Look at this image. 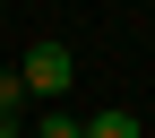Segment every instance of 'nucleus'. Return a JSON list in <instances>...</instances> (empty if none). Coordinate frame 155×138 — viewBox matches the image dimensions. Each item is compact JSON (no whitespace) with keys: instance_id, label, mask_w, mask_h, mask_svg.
<instances>
[{"instance_id":"f257e3e1","label":"nucleus","mask_w":155,"mask_h":138,"mask_svg":"<svg viewBox=\"0 0 155 138\" xmlns=\"http://www.w3.org/2000/svg\"><path fill=\"white\" fill-rule=\"evenodd\" d=\"M17 78H26V95H69V78H78V61H69V43L61 35H43V43L17 61Z\"/></svg>"},{"instance_id":"f03ea898","label":"nucleus","mask_w":155,"mask_h":138,"mask_svg":"<svg viewBox=\"0 0 155 138\" xmlns=\"http://www.w3.org/2000/svg\"><path fill=\"white\" fill-rule=\"evenodd\" d=\"M78 130H86V138H147V130H138V112H129V104H104L95 121H78Z\"/></svg>"},{"instance_id":"7ed1b4c3","label":"nucleus","mask_w":155,"mask_h":138,"mask_svg":"<svg viewBox=\"0 0 155 138\" xmlns=\"http://www.w3.org/2000/svg\"><path fill=\"white\" fill-rule=\"evenodd\" d=\"M0 112H26V78L17 69H0Z\"/></svg>"},{"instance_id":"20e7f679","label":"nucleus","mask_w":155,"mask_h":138,"mask_svg":"<svg viewBox=\"0 0 155 138\" xmlns=\"http://www.w3.org/2000/svg\"><path fill=\"white\" fill-rule=\"evenodd\" d=\"M35 138H86V130H78L69 112H43V121H35Z\"/></svg>"},{"instance_id":"39448f33","label":"nucleus","mask_w":155,"mask_h":138,"mask_svg":"<svg viewBox=\"0 0 155 138\" xmlns=\"http://www.w3.org/2000/svg\"><path fill=\"white\" fill-rule=\"evenodd\" d=\"M0 138H17V112H0Z\"/></svg>"}]
</instances>
